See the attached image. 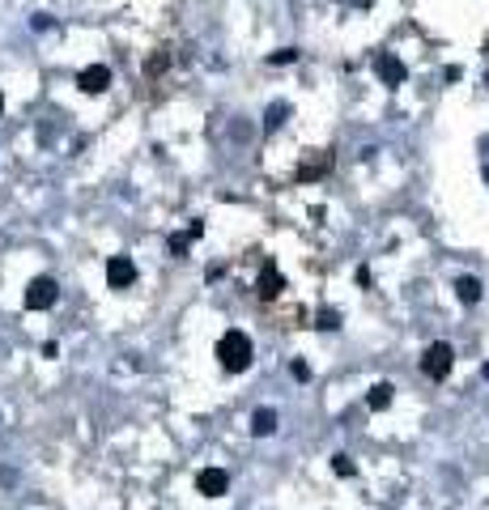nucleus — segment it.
I'll return each instance as SVG.
<instances>
[{
    "label": "nucleus",
    "instance_id": "nucleus-21",
    "mask_svg": "<svg viewBox=\"0 0 489 510\" xmlns=\"http://www.w3.org/2000/svg\"><path fill=\"white\" fill-rule=\"evenodd\" d=\"M200 234H205V222H200V217H196V222L187 226V238H200Z\"/></svg>",
    "mask_w": 489,
    "mask_h": 510
},
{
    "label": "nucleus",
    "instance_id": "nucleus-14",
    "mask_svg": "<svg viewBox=\"0 0 489 510\" xmlns=\"http://www.w3.org/2000/svg\"><path fill=\"white\" fill-rule=\"evenodd\" d=\"M298 60V47H277L273 56H268V64H293Z\"/></svg>",
    "mask_w": 489,
    "mask_h": 510
},
{
    "label": "nucleus",
    "instance_id": "nucleus-18",
    "mask_svg": "<svg viewBox=\"0 0 489 510\" xmlns=\"http://www.w3.org/2000/svg\"><path fill=\"white\" fill-rule=\"evenodd\" d=\"M332 468H336V476H353V472H357L349 455H336V464H332Z\"/></svg>",
    "mask_w": 489,
    "mask_h": 510
},
{
    "label": "nucleus",
    "instance_id": "nucleus-19",
    "mask_svg": "<svg viewBox=\"0 0 489 510\" xmlns=\"http://www.w3.org/2000/svg\"><path fill=\"white\" fill-rule=\"evenodd\" d=\"M166 68V56L158 52V56H149V64H145V72H149V77H158V72Z\"/></svg>",
    "mask_w": 489,
    "mask_h": 510
},
{
    "label": "nucleus",
    "instance_id": "nucleus-4",
    "mask_svg": "<svg viewBox=\"0 0 489 510\" xmlns=\"http://www.w3.org/2000/svg\"><path fill=\"white\" fill-rule=\"evenodd\" d=\"M107 285H111V289L136 285V264H132L128 255H111V259H107Z\"/></svg>",
    "mask_w": 489,
    "mask_h": 510
},
{
    "label": "nucleus",
    "instance_id": "nucleus-15",
    "mask_svg": "<svg viewBox=\"0 0 489 510\" xmlns=\"http://www.w3.org/2000/svg\"><path fill=\"white\" fill-rule=\"evenodd\" d=\"M315 328L336 332V328H340V310H320V323H315Z\"/></svg>",
    "mask_w": 489,
    "mask_h": 510
},
{
    "label": "nucleus",
    "instance_id": "nucleus-7",
    "mask_svg": "<svg viewBox=\"0 0 489 510\" xmlns=\"http://www.w3.org/2000/svg\"><path fill=\"white\" fill-rule=\"evenodd\" d=\"M77 85H81L85 94H103V89L111 85V68H107V64H90V68H81V72H77Z\"/></svg>",
    "mask_w": 489,
    "mask_h": 510
},
{
    "label": "nucleus",
    "instance_id": "nucleus-11",
    "mask_svg": "<svg viewBox=\"0 0 489 510\" xmlns=\"http://www.w3.org/2000/svg\"><path fill=\"white\" fill-rule=\"evenodd\" d=\"M391 396H396V387H391V383H375L371 396H366V404H371L375 412H383V408H391Z\"/></svg>",
    "mask_w": 489,
    "mask_h": 510
},
{
    "label": "nucleus",
    "instance_id": "nucleus-2",
    "mask_svg": "<svg viewBox=\"0 0 489 510\" xmlns=\"http://www.w3.org/2000/svg\"><path fill=\"white\" fill-rule=\"evenodd\" d=\"M451 366H455V349L447 345V340H434V345L422 353V370H426V379H434V383H443V379L451 374Z\"/></svg>",
    "mask_w": 489,
    "mask_h": 510
},
{
    "label": "nucleus",
    "instance_id": "nucleus-10",
    "mask_svg": "<svg viewBox=\"0 0 489 510\" xmlns=\"http://www.w3.org/2000/svg\"><path fill=\"white\" fill-rule=\"evenodd\" d=\"M455 298H459L464 306L481 302V281H477V277H459V281H455Z\"/></svg>",
    "mask_w": 489,
    "mask_h": 510
},
{
    "label": "nucleus",
    "instance_id": "nucleus-1",
    "mask_svg": "<svg viewBox=\"0 0 489 510\" xmlns=\"http://www.w3.org/2000/svg\"><path fill=\"white\" fill-rule=\"evenodd\" d=\"M251 357H256V353H251V336H247V332L234 328V332H226L222 340H217V361H222L230 374H242V370L251 366Z\"/></svg>",
    "mask_w": 489,
    "mask_h": 510
},
{
    "label": "nucleus",
    "instance_id": "nucleus-16",
    "mask_svg": "<svg viewBox=\"0 0 489 510\" xmlns=\"http://www.w3.org/2000/svg\"><path fill=\"white\" fill-rule=\"evenodd\" d=\"M187 247H191L187 230H183V234H170V255H187Z\"/></svg>",
    "mask_w": 489,
    "mask_h": 510
},
{
    "label": "nucleus",
    "instance_id": "nucleus-13",
    "mask_svg": "<svg viewBox=\"0 0 489 510\" xmlns=\"http://www.w3.org/2000/svg\"><path fill=\"white\" fill-rule=\"evenodd\" d=\"M324 170H332V149L320 153L315 162H306V166H302V179H315V175H324Z\"/></svg>",
    "mask_w": 489,
    "mask_h": 510
},
{
    "label": "nucleus",
    "instance_id": "nucleus-17",
    "mask_svg": "<svg viewBox=\"0 0 489 510\" xmlns=\"http://www.w3.org/2000/svg\"><path fill=\"white\" fill-rule=\"evenodd\" d=\"M30 26L43 34V30H52V26H56V17H52V13H34V17H30Z\"/></svg>",
    "mask_w": 489,
    "mask_h": 510
},
{
    "label": "nucleus",
    "instance_id": "nucleus-24",
    "mask_svg": "<svg viewBox=\"0 0 489 510\" xmlns=\"http://www.w3.org/2000/svg\"><path fill=\"white\" fill-rule=\"evenodd\" d=\"M0 115H5V94H0Z\"/></svg>",
    "mask_w": 489,
    "mask_h": 510
},
{
    "label": "nucleus",
    "instance_id": "nucleus-23",
    "mask_svg": "<svg viewBox=\"0 0 489 510\" xmlns=\"http://www.w3.org/2000/svg\"><path fill=\"white\" fill-rule=\"evenodd\" d=\"M481 374H485V379H489V361H485V366H481Z\"/></svg>",
    "mask_w": 489,
    "mask_h": 510
},
{
    "label": "nucleus",
    "instance_id": "nucleus-9",
    "mask_svg": "<svg viewBox=\"0 0 489 510\" xmlns=\"http://www.w3.org/2000/svg\"><path fill=\"white\" fill-rule=\"evenodd\" d=\"M251 434H256V438L277 434V408H256V412H251Z\"/></svg>",
    "mask_w": 489,
    "mask_h": 510
},
{
    "label": "nucleus",
    "instance_id": "nucleus-25",
    "mask_svg": "<svg viewBox=\"0 0 489 510\" xmlns=\"http://www.w3.org/2000/svg\"><path fill=\"white\" fill-rule=\"evenodd\" d=\"M485 179H489V170H485Z\"/></svg>",
    "mask_w": 489,
    "mask_h": 510
},
{
    "label": "nucleus",
    "instance_id": "nucleus-6",
    "mask_svg": "<svg viewBox=\"0 0 489 510\" xmlns=\"http://www.w3.org/2000/svg\"><path fill=\"white\" fill-rule=\"evenodd\" d=\"M375 72H379V81H383V85H391V89L408 81V68H404V60H396L391 52H383V56L375 60Z\"/></svg>",
    "mask_w": 489,
    "mask_h": 510
},
{
    "label": "nucleus",
    "instance_id": "nucleus-5",
    "mask_svg": "<svg viewBox=\"0 0 489 510\" xmlns=\"http://www.w3.org/2000/svg\"><path fill=\"white\" fill-rule=\"evenodd\" d=\"M226 489H230L226 468H200V472H196V493H205V498H222Z\"/></svg>",
    "mask_w": 489,
    "mask_h": 510
},
{
    "label": "nucleus",
    "instance_id": "nucleus-12",
    "mask_svg": "<svg viewBox=\"0 0 489 510\" xmlns=\"http://www.w3.org/2000/svg\"><path fill=\"white\" fill-rule=\"evenodd\" d=\"M285 115H289V107H285V103H273V107L264 111V128H268V132H277V128L285 124Z\"/></svg>",
    "mask_w": 489,
    "mask_h": 510
},
{
    "label": "nucleus",
    "instance_id": "nucleus-22",
    "mask_svg": "<svg viewBox=\"0 0 489 510\" xmlns=\"http://www.w3.org/2000/svg\"><path fill=\"white\" fill-rule=\"evenodd\" d=\"M349 5H357V9H371V5H375V0H349Z\"/></svg>",
    "mask_w": 489,
    "mask_h": 510
},
{
    "label": "nucleus",
    "instance_id": "nucleus-20",
    "mask_svg": "<svg viewBox=\"0 0 489 510\" xmlns=\"http://www.w3.org/2000/svg\"><path fill=\"white\" fill-rule=\"evenodd\" d=\"M289 370H293V379H298V383H306V379H311V366H306V361H302V357H298V361H293V366H289Z\"/></svg>",
    "mask_w": 489,
    "mask_h": 510
},
{
    "label": "nucleus",
    "instance_id": "nucleus-3",
    "mask_svg": "<svg viewBox=\"0 0 489 510\" xmlns=\"http://www.w3.org/2000/svg\"><path fill=\"white\" fill-rule=\"evenodd\" d=\"M56 298H60V285H56V277H34L30 285H26V310H52L56 306Z\"/></svg>",
    "mask_w": 489,
    "mask_h": 510
},
{
    "label": "nucleus",
    "instance_id": "nucleus-8",
    "mask_svg": "<svg viewBox=\"0 0 489 510\" xmlns=\"http://www.w3.org/2000/svg\"><path fill=\"white\" fill-rule=\"evenodd\" d=\"M281 289H285V281H281V273H277V264L268 259V264H264V277L256 281V294H260V298H277Z\"/></svg>",
    "mask_w": 489,
    "mask_h": 510
}]
</instances>
